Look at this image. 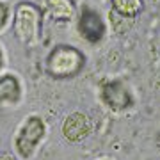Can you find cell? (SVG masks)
Returning <instances> with one entry per match:
<instances>
[{
	"label": "cell",
	"instance_id": "7a4b0ae2",
	"mask_svg": "<svg viewBox=\"0 0 160 160\" xmlns=\"http://www.w3.org/2000/svg\"><path fill=\"white\" fill-rule=\"evenodd\" d=\"M86 57L80 50L69 45H59L48 53L46 71L53 78H68L73 77L84 68Z\"/></svg>",
	"mask_w": 160,
	"mask_h": 160
},
{
	"label": "cell",
	"instance_id": "30bf717a",
	"mask_svg": "<svg viewBox=\"0 0 160 160\" xmlns=\"http://www.w3.org/2000/svg\"><path fill=\"white\" fill-rule=\"evenodd\" d=\"M109 18H110V23H112V27H114L118 32H125V30H128L132 25H133V18L121 16V14H118V12H114V11H110Z\"/></svg>",
	"mask_w": 160,
	"mask_h": 160
},
{
	"label": "cell",
	"instance_id": "ba28073f",
	"mask_svg": "<svg viewBox=\"0 0 160 160\" xmlns=\"http://www.w3.org/2000/svg\"><path fill=\"white\" fill-rule=\"evenodd\" d=\"M46 11L53 20L69 22L75 18V4L71 0H46Z\"/></svg>",
	"mask_w": 160,
	"mask_h": 160
},
{
	"label": "cell",
	"instance_id": "7c38bea8",
	"mask_svg": "<svg viewBox=\"0 0 160 160\" xmlns=\"http://www.w3.org/2000/svg\"><path fill=\"white\" fill-rule=\"evenodd\" d=\"M0 160H16V158L11 157V155H0Z\"/></svg>",
	"mask_w": 160,
	"mask_h": 160
},
{
	"label": "cell",
	"instance_id": "3957f363",
	"mask_svg": "<svg viewBox=\"0 0 160 160\" xmlns=\"http://www.w3.org/2000/svg\"><path fill=\"white\" fill-rule=\"evenodd\" d=\"M43 135H45V123L39 118L30 116L29 119L20 126V130L16 132V137H14L16 151L23 158H30L32 153L36 151V148H38V144L41 142Z\"/></svg>",
	"mask_w": 160,
	"mask_h": 160
},
{
	"label": "cell",
	"instance_id": "8fae6325",
	"mask_svg": "<svg viewBox=\"0 0 160 160\" xmlns=\"http://www.w3.org/2000/svg\"><path fill=\"white\" fill-rule=\"evenodd\" d=\"M7 22H9V7L7 4L0 2V30L7 25Z\"/></svg>",
	"mask_w": 160,
	"mask_h": 160
},
{
	"label": "cell",
	"instance_id": "8992f818",
	"mask_svg": "<svg viewBox=\"0 0 160 160\" xmlns=\"http://www.w3.org/2000/svg\"><path fill=\"white\" fill-rule=\"evenodd\" d=\"M64 135L71 141V142H77L80 139H84L91 132V123L87 119L86 114H80V112H75L69 118H66L62 126Z\"/></svg>",
	"mask_w": 160,
	"mask_h": 160
},
{
	"label": "cell",
	"instance_id": "277c9868",
	"mask_svg": "<svg viewBox=\"0 0 160 160\" xmlns=\"http://www.w3.org/2000/svg\"><path fill=\"white\" fill-rule=\"evenodd\" d=\"M78 34L87 41V43H100L105 36V23H103L102 16L96 11L86 9L78 16Z\"/></svg>",
	"mask_w": 160,
	"mask_h": 160
},
{
	"label": "cell",
	"instance_id": "52a82bcc",
	"mask_svg": "<svg viewBox=\"0 0 160 160\" xmlns=\"http://www.w3.org/2000/svg\"><path fill=\"white\" fill-rule=\"evenodd\" d=\"M22 96V87L14 75L0 77V103H18Z\"/></svg>",
	"mask_w": 160,
	"mask_h": 160
},
{
	"label": "cell",
	"instance_id": "9c48e42d",
	"mask_svg": "<svg viewBox=\"0 0 160 160\" xmlns=\"http://www.w3.org/2000/svg\"><path fill=\"white\" fill-rule=\"evenodd\" d=\"M112 11L126 18H135L142 11V0H112Z\"/></svg>",
	"mask_w": 160,
	"mask_h": 160
},
{
	"label": "cell",
	"instance_id": "6da1fadb",
	"mask_svg": "<svg viewBox=\"0 0 160 160\" xmlns=\"http://www.w3.org/2000/svg\"><path fill=\"white\" fill-rule=\"evenodd\" d=\"M41 32V11L32 2H20L14 9L12 34L22 45H36Z\"/></svg>",
	"mask_w": 160,
	"mask_h": 160
},
{
	"label": "cell",
	"instance_id": "5b68a950",
	"mask_svg": "<svg viewBox=\"0 0 160 160\" xmlns=\"http://www.w3.org/2000/svg\"><path fill=\"white\" fill-rule=\"evenodd\" d=\"M102 100L114 112L125 110L132 103L130 92H128V89L121 82H109V84H105L102 87Z\"/></svg>",
	"mask_w": 160,
	"mask_h": 160
},
{
	"label": "cell",
	"instance_id": "4fadbf2b",
	"mask_svg": "<svg viewBox=\"0 0 160 160\" xmlns=\"http://www.w3.org/2000/svg\"><path fill=\"white\" fill-rule=\"evenodd\" d=\"M0 68H2V52H0Z\"/></svg>",
	"mask_w": 160,
	"mask_h": 160
}]
</instances>
